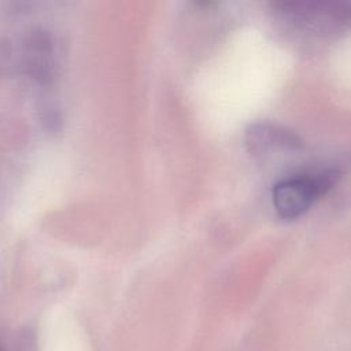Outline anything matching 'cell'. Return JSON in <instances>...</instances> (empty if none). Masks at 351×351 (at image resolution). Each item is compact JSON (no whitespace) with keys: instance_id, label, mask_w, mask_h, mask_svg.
Masks as SVG:
<instances>
[{"instance_id":"4","label":"cell","mask_w":351,"mask_h":351,"mask_svg":"<svg viewBox=\"0 0 351 351\" xmlns=\"http://www.w3.org/2000/svg\"><path fill=\"white\" fill-rule=\"evenodd\" d=\"M0 351H4V350H3V346H1V344H0Z\"/></svg>"},{"instance_id":"2","label":"cell","mask_w":351,"mask_h":351,"mask_svg":"<svg viewBox=\"0 0 351 351\" xmlns=\"http://www.w3.org/2000/svg\"><path fill=\"white\" fill-rule=\"evenodd\" d=\"M339 178L340 171L337 169H325L285 178L273 188L274 210L284 219L299 218L314 202L326 195Z\"/></svg>"},{"instance_id":"3","label":"cell","mask_w":351,"mask_h":351,"mask_svg":"<svg viewBox=\"0 0 351 351\" xmlns=\"http://www.w3.org/2000/svg\"><path fill=\"white\" fill-rule=\"evenodd\" d=\"M244 145L252 156L262 158L276 152H298L303 148V140L295 130L284 125L258 121L247 126Z\"/></svg>"},{"instance_id":"1","label":"cell","mask_w":351,"mask_h":351,"mask_svg":"<svg viewBox=\"0 0 351 351\" xmlns=\"http://www.w3.org/2000/svg\"><path fill=\"white\" fill-rule=\"evenodd\" d=\"M271 7L285 22L317 37H337L351 30V1L280 0Z\"/></svg>"}]
</instances>
